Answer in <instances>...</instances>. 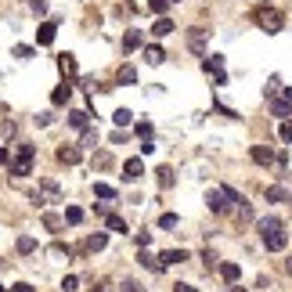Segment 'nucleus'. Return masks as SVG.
Masks as SVG:
<instances>
[{"label": "nucleus", "instance_id": "1", "mask_svg": "<svg viewBox=\"0 0 292 292\" xmlns=\"http://www.w3.org/2000/svg\"><path fill=\"white\" fill-rule=\"evenodd\" d=\"M33 159H36V148L33 145H22L18 148V159L11 162V173L14 177H29V173H33Z\"/></svg>", "mask_w": 292, "mask_h": 292}, {"label": "nucleus", "instance_id": "22", "mask_svg": "<svg viewBox=\"0 0 292 292\" xmlns=\"http://www.w3.org/2000/svg\"><path fill=\"white\" fill-rule=\"evenodd\" d=\"M130 119H134V112H130V109H119V112L112 116V123H116V127H130Z\"/></svg>", "mask_w": 292, "mask_h": 292}, {"label": "nucleus", "instance_id": "17", "mask_svg": "<svg viewBox=\"0 0 292 292\" xmlns=\"http://www.w3.org/2000/svg\"><path fill=\"white\" fill-rule=\"evenodd\" d=\"M159 260H162L166 267H170V264H180V260H188V253H184V249H170V253H162Z\"/></svg>", "mask_w": 292, "mask_h": 292}, {"label": "nucleus", "instance_id": "18", "mask_svg": "<svg viewBox=\"0 0 292 292\" xmlns=\"http://www.w3.org/2000/svg\"><path fill=\"white\" fill-rule=\"evenodd\" d=\"M202 47H206V29H191V51L202 54Z\"/></svg>", "mask_w": 292, "mask_h": 292}, {"label": "nucleus", "instance_id": "9", "mask_svg": "<svg viewBox=\"0 0 292 292\" xmlns=\"http://www.w3.org/2000/svg\"><path fill=\"white\" fill-rule=\"evenodd\" d=\"M271 112H274V116H282V119L292 116V101H289V98H271Z\"/></svg>", "mask_w": 292, "mask_h": 292}, {"label": "nucleus", "instance_id": "28", "mask_svg": "<svg viewBox=\"0 0 292 292\" xmlns=\"http://www.w3.org/2000/svg\"><path fill=\"white\" fill-rule=\"evenodd\" d=\"M282 198H285V191L278 188V184H271L267 188V202H282Z\"/></svg>", "mask_w": 292, "mask_h": 292}, {"label": "nucleus", "instance_id": "20", "mask_svg": "<svg viewBox=\"0 0 292 292\" xmlns=\"http://www.w3.org/2000/svg\"><path fill=\"white\" fill-rule=\"evenodd\" d=\"M159 184H162V188H173V170H170V166H159Z\"/></svg>", "mask_w": 292, "mask_h": 292}, {"label": "nucleus", "instance_id": "33", "mask_svg": "<svg viewBox=\"0 0 292 292\" xmlns=\"http://www.w3.org/2000/svg\"><path fill=\"white\" fill-rule=\"evenodd\" d=\"M76 285H80V278H76V274H69V278L61 282V289H65V292H76Z\"/></svg>", "mask_w": 292, "mask_h": 292}, {"label": "nucleus", "instance_id": "15", "mask_svg": "<svg viewBox=\"0 0 292 292\" xmlns=\"http://www.w3.org/2000/svg\"><path fill=\"white\" fill-rule=\"evenodd\" d=\"M137 264H141V267H148V271H162V267H166L162 260H155V256H148V253H141V256H137Z\"/></svg>", "mask_w": 292, "mask_h": 292}, {"label": "nucleus", "instance_id": "23", "mask_svg": "<svg viewBox=\"0 0 292 292\" xmlns=\"http://www.w3.org/2000/svg\"><path fill=\"white\" fill-rule=\"evenodd\" d=\"M173 0H148V11L151 14H166V7H170Z\"/></svg>", "mask_w": 292, "mask_h": 292}, {"label": "nucleus", "instance_id": "16", "mask_svg": "<svg viewBox=\"0 0 292 292\" xmlns=\"http://www.w3.org/2000/svg\"><path fill=\"white\" fill-rule=\"evenodd\" d=\"M105 245H109V235H101V231L87 238V249H94V253H101V249H105Z\"/></svg>", "mask_w": 292, "mask_h": 292}, {"label": "nucleus", "instance_id": "45", "mask_svg": "<svg viewBox=\"0 0 292 292\" xmlns=\"http://www.w3.org/2000/svg\"><path fill=\"white\" fill-rule=\"evenodd\" d=\"M285 98H289V101H292V87H285Z\"/></svg>", "mask_w": 292, "mask_h": 292}, {"label": "nucleus", "instance_id": "5", "mask_svg": "<svg viewBox=\"0 0 292 292\" xmlns=\"http://www.w3.org/2000/svg\"><path fill=\"white\" fill-rule=\"evenodd\" d=\"M141 173H145L141 159H127V166H123V180H141Z\"/></svg>", "mask_w": 292, "mask_h": 292}, {"label": "nucleus", "instance_id": "21", "mask_svg": "<svg viewBox=\"0 0 292 292\" xmlns=\"http://www.w3.org/2000/svg\"><path fill=\"white\" fill-rule=\"evenodd\" d=\"M69 123H72L76 130H87V112H80V109H76V112H69Z\"/></svg>", "mask_w": 292, "mask_h": 292}, {"label": "nucleus", "instance_id": "39", "mask_svg": "<svg viewBox=\"0 0 292 292\" xmlns=\"http://www.w3.org/2000/svg\"><path fill=\"white\" fill-rule=\"evenodd\" d=\"M33 14H47V4H43V0H33Z\"/></svg>", "mask_w": 292, "mask_h": 292}, {"label": "nucleus", "instance_id": "6", "mask_svg": "<svg viewBox=\"0 0 292 292\" xmlns=\"http://www.w3.org/2000/svg\"><path fill=\"white\" fill-rule=\"evenodd\" d=\"M54 33H58V25L43 22V25L36 29V43H40V47H47V43H54Z\"/></svg>", "mask_w": 292, "mask_h": 292}, {"label": "nucleus", "instance_id": "10", "mask_svg": "<svg viewBox=\"0 0 292 292\" xmlns=\"http://www.w3.org/2000/svg\"><path fill=\"white\" fill-rule=\"evenodd\" d=\"M256 227H260V235H271V231H282V220L278 217H260Z\"/></svg>", "mask_w": 292, "mask_h": 292}, {"label": "nucleus", "instance_id": "34", "mask_svg": "<svg viewBox=\"0 0 292 292\" xmlns=\"http://www.w3.org/2000/svg\"><path fill=\"white\" fill-rule=\"evenodd\" d=\"M278 137H282V141H292V123H282V127H278Z\"/></svg>", "mask_w": 292, "mask_h": 292}, {"label": "nucleus", "instance_id": "31", "mask_svg": "<svg viewBox=\"0 0 292 292\" xmlns=\"http://www.w3.org/2000/svg\"><path fill=\"white\" fill-rule=\"evenodd\" d=\"M151 151H155V141H151V137H141V155H151Z\"/></svg>", "mask_w": 292, "mask_h": 292}, {"label": "nucleus", "instance_id": "41", "mask_svg": "<svg viewBox=\"0 0 292 292\" xmlns=\"http://www.w3.org/2000/svg\"><path fill=\"white\" fill-rule=\"evenodd\" d=\"M11 292H33V285H25V282H18V285H14Z\"/></svg>", "mask_w": 292, "mask_h": 292}, {"label": "nucleus", "instance_id": "26", "mask_svg": "<svg viewBox=\"0 0 292 292\" xmlns=\"http://www.w3.org/2000/svg\"><path fill=\"white\" fill-rule=\"evenodd\" d=\"M94 195L98 198H116V188L112 184H94Z\"/></svg>", "mask_w": 292, "mask_h": 292}, {"label": "nucleus", "instance_id": "2", "mask_svg": "<svg viewBox=\"0 0 292 292\" xmlns=\"http://www.w3.org/2000/svg\"><path fill=\"white\" fill-rule=\"evenodd\" d=\"M253 22L264 29V33H278V29H282V14L271 11V7H256L253 11Z\"/></svg>", "mask_w": 292, "mask_h": 292}, {"label": "nucleus", "instance_id": "47", "mask_svg": "<svg viewBox=\"0 0 292 292\" xmlns=\"http://www.w3.org/2000/svg\"><path fill=\"white\" fill-rule=\"evenodd\" d=\"M0 292H7V289H4V285H0Z\"/></svg>", "mask_w": 292, "mask_h": 292}, {"label": "nucleus", "instance_id": "25", "mask_svg": "<svg viewBox=\"0 0 292 292\" xmlns=\"http://www.w3.org/2000/svg\"><path fill=\"white\" fill-rule=\"evenodd\" d=\"M33 249H36V238L33 235H22L18 238V253H33Z\"/></svg>", "mask_w": 292, "mask_h": 292}, {"label": "nucleus", "instance_id": "4", "mask_svg": "<svg viewBox=\"0 0 292 292\" xmlns=\"http://www.w3.org/2000/svg\"><path fill=\"white\" fill-rule=\"evenodd\" d=\"M264 245H267L271 253H282L285 245H289V235L285 231H271V235H264Z\"/></svg>", "mask_w": 292, "mask_h": 292}, {"label": "nucleus", "instance_id": "3", "mask_svg": "<svg viewBox=\"0 0 292 292\" xmlns=\"http://www.w3.org/2000/svg\"><path fill=\"white\" fill-rule=\"evenodd\" d=\"M206 206H209L213 213H227V206H231V202H227V195H224V188H213V191L206 195Z\"/></svg>", "mask_w": 292, "mask_h": 292}, {"label": "nucleus", "instance_id": "30", "mask_svg": "<svg viewBox=\"0 0 292 292\" xmlns=\"http://www.w3.org/2000/svg\"><path fill=\"white\" fill-rule=\"evenodd\" d=\"M159 227H162V231H170V227H177V217H173V213H166V217L159 220Z\"/></svg>", "mask_w": 292, "mask_h": 292}, {"label": "nucleus", "instance_id": "8", "mask_svg": "<svg viewBox=\"0 0 292 292\" xmlns=\"http://www.w3.org/2000/svg\"><path fill=\"white\" fill-rule=\"evenodd\" d=\"M145 61H148V65H162V61H166V51L159 47V43H151V47H145Z\"/></svg>", "mask_w": 292, "mask_h": 292}, {"label": "nucleus", "instance_id": "46", "mask_svg": "<svg viewBox=\"0 0 292 292\" xmlns=\"http://www.w3.org/2000/svg\"><path fill=\"white\" fill-rule=\"evenodd\" d=\"M231 292H245V289H231Z\"/></svg>", "mask_w": 292, "mask_h": 292}, {"label": "nucleus", "instance_id": "35", "mask_svg": "<svg viewBox=\"0 0 292 292\" xmlns=\"http://www.w3.org/2000/svg\"><path fill=\"white\" fill-rule=\"evenodd\" d=\"M119 80H123V83H134V69L123 65V69H119Z\"/></svg>", "mask_w": 292, "mask_h": 292}, {"label": "nucleus", "instance_id": "42", "mask_svg": "<svg viewBox=\"0 0 292 292\" xmlns=\"http://www.w3.org/2000/svg\"><path fill=\"white\" fill-rule=\"evenodd\" d=\"M177 292H198V289H195V285H184V282H180V285H177Z\"/></svg>", "mask_w": 292, "mask_h": 292}, {"label": "nucleus", "instance_id": "36", "mask_svg": "<svg viewBox=\"0 0 292 292\" xmlns=\"http://www.w3.org/2000/svg\"><path fill=\"white\" fill-rule=\"evenodd\" d=\"M94 141H98V130H83V145L94 148Z\"/></svg>", "mask_w": 292, "mask_h": 292}, {"label": "nucleus", "instance_id": "12", "mask_svg": "<svg viewBox=\"0 0 292 292\" xmlns=\"http://www.w3.org/2000/svg\"><path fill=\"white\" fill-rule=\"evenodd\" d=\"M105 227H109V231L127 235V220H123V217H116V213H109V217H105Z\"/></svg>", "mask_w": 292, "mask_h": 292}, {"label": "nucleus", "instance_id": "38", "mask_svg": "<svg viewBox=\"0 0 292 292\" xmlns=\"http://www.w3.org/2000/svg\"><path fill=\"white\" fill-rule=\"evenodd\" d=\"M119 289H123V292H145V285H137V282H123Z\"/></svg>", "mask_w": 292, "mask_h": 292}, {"label": "nucleus", "instance_id": "37", "mask_svg": "<svg viewBox=\"0 0 292 292\" xmlns=\"http://www.w3.org/2000/svg\"><path fill=\"white\" fill-rule=\"evenodd\" d=\"M43 224H47V227H51V231H58V227H61V220L54 217V213H47V217H43Z\"/></svg>", "mask_w": 292, "mask_h": 292}, {"label": "nucleus", "instance_id": "19", "mask_svg": "<svg viewBox=\"0 0 292 292\" xmlns=\"http://www.w3.org/2000/svg\"><path fill=\"white\" fill-rule=\"evenodd\" d=\"M123 47H127V51H134V47H141V33H137V29H130V33L123 36Z\"/></svg>", "mask_w": 292, "mask_h": 292}, {"label": "nucleus", "instance_id": "43", "mask_svg": "<svg viewBox=\"0 0 292 292\" xmlns=\"http://www.w3.org/2000/svg\"><path fill=\"white\" fill-rule=\"evenodd\" d=\"M7 162V148H0V166H4Z\"/></svg>", "mask_w": 292, "mask_h": 292}, {"label": "nucleus", "instance_id": "13", "mask_svg": "<svg viewBox=\"0 0 292 292\" xmlns=\"http://www.w3.org/2000/svg\"><path fill=\"white\" fill-rule=\"evenodd\" d=\"M238 274H242L238 264H220V278H224V282H238Z\"/></svg>", "mask_w": 292, "mask_h": 292}, {"label": "nucleus", "instance_id": "44", "mask_svg": "<svg viewBox=\"0 0 292 292\" xmlns=\"http://www.w3.org/2000/svg\"><path fill=\"white\" fill-rule=\"evenodd\" d=\"M94 292H109V285H94Z\"/></svg>", "mask_w": 292, "mask_h": 292}, {"label": "nucleus", "instance_id": "27", "mask_svg": "<svg viewBox=\"0 0 292 292\" xmlns=\"http://www.w3.org/2000/svg\"><path fill=\"white\" fill-rule=\"evenodd\" d=\"M51 101H54V105H65V101H69V87H54Z\"/></svg>", "mask_w": 292, "mask_h": 292}, {"label": "nucleus", "instance_id": "48", "mask_svg": "<svg viewBox=\"0 0 292 292\" xmlns=\"http://www.w3.org/2000/svg\"><path fill=\"white\" fill-rule=\"evenodd\" d=\"M289 202H292V195H289Z\"/></svg>", "mask_w": 292, "mask_h": 292}, {"label": "nucleus", "instance_id": "40", "mask_svg": "<svg viewBox=\"0 0 292 292\" xmlns=\"http://www.w3.org/2000/svg\"><path fill=\"white\" fill-rule=\"evenodd\" d=\"M137 245H141V249H145V245H151V235H148V231H141V235H137Z\"/></svg>", "mask_w": 292, "mask_h": 292}, {"label": "nucleus", "instance_id": "29", "mask_svg": "<svg viewBox=\"0 0 292 292\" xmlns=\"http://www.w3.org/2000/svg\"><path fill=\"white\" fill-rule=\"evenodd\" d=\"M40 191L47 195V198H58V184H54V180H43V184H40Z\"/></svg>", "mask_w": 292, "mask_h": 292}, {"label": "nucleus", "instance_id": "32", "mask_svg": "<svg viewBox=\"0 0 292 292\" xmlns=\"http://www.w3.org/2000/svg\"><path fill=\"white\" fill-rule=\"evenodd\" d=\"M137 134H141V137H151V123L148 119H141V123H137V127H134Z\"/></svg>", "mask_w": 292, "mask_h": 292}, {"label": "nucleus", "instance_id": "7", "mask_svg": "<svg viewBox=\"0 0 292 292\" xmlns=\"http://www.w3.org/2000/svg\"><path fill=\"white\" fill-rule=\"evenodd\" d=\"M249 155H253V162H260V166H271V162H274V151H271L267 145H256Z\"/></svg>", "mask_w": 292, "mask_h": 292}, {"label": "nucleus", "instance_id": "14", "mask_svg": "<svg viewBox=\"0 0 292 292\" xmlns=\"http://www.w3.org/2000/svg\"><path fill=\"white\" fill-rule=\"evenodd\" d=\"M58 159H61V162H69V166H72V162H80V148H69V145H65V148H58Z\"/></svg>", "mask_w": 292, "mask_h": 292}, {"label": "nucleus", "instance_id": "24", "mask_svg": "<svg viewBox=\"0 0 292 292\" xmlns=\"http://www.w3.org/2000/svg\"><path fill=\"white\" fill-rule=\"evenodd\" d=\"M80 220H83V209L80 206H69L65 209V224H80Z\"/></svg>", "mask_w": 292, "mask_h": 292}, {"label": "nucleus", "instance_id": "11", "mask_svg": "<svg viewBox=\"0 0 292 292\" xmlns=\"http://www.w3.org/2000/svg\"><path fill=\"white\" fill-rule=\"evenodd\" d=\"M173 29H177V25H173L170 18H162V14H159V18H155V25H151V33H155V36H170Z\"/></svg>", "mask_w": 292, "mask_h": 292}]
</instances>
